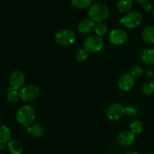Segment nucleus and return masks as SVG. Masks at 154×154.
<instances>
[{"label": "nucleus", "mask_w": 154, "mask_h": 154, "mask_svg": "<svg viewBox=\"0 0 154 154\" xmlns=\"http://www.w3.org/2000/svg\"><path fill=\"white\" fill-rule=\"evenodd\" d=\"M36 114L34 108L30 105H23L17 110L16 118L20 124L24 126H29L35 120Z\"/></svg>", "instance_id": "nucleus-1"}, {"label": "nucleus", "mask_w": 154, "mask_h": 154, "mask_svg": "<svg viewBox=\"0 0 154 154\" xmlns=\"http://www.w3.org/2000/svg\"><path fill=\"white\" fill-rule=\"evenodd\" d=\"M88 15L93 21L103 22L109 15V8L104 3H95L90 6Z\"/></svg>", "instance_id": "nucleus-2"}, {"label": "nucleus", "mask_w": 154, "mask_h": 154, "mask_svg": "<svg viewBox=\"0 0 154 154\" xmlns=\"http://www.w3.org/2000/svg\"><path fill=\"white\" fill-rule=\"evenodd\" d=\"M76 40L75 32L70 29H61L55 35V41L57 44L63 46H68L74 43Z\"/></svg>", "instance_id": "nucleus-3"}, {"label": "nucleus", "mask_w": 154, "mask_h": 154, "mask_svg": "<svg viewBox=\"0 0 154 154\" xmlns=\"http://www.w3.org/2000/svg\"><path fill=\"white\" fill-rule=\"evenodd\" d=\"M104 46V40L98 35H91L87 37L84 42V48L87 52H97Z\"/></svg>", "instance_id": "nucleus-4"}, {"label": "nucleus", "mask_w": 154, "mask_h": 154, "mask_svg": "<svg viewBox=\"0 0 154 154\" xmlns=\"http://www.w3.org/2000/svg\"><path fill=\"white\" fill-rule=\"evenodd\" d=\"M142 20V16L136 11H130L126 14L120 20V23L129 29H133L138 26Z\"/></svg>", "instance_id": "nucleus-5"}, {"label": "nucleus", "mask_w": 154, "mask_h": 154, "mask_svg": "<svg viewBox=\"0 0 154 154\" xmlns=\"http://www.w3.org/2000/svg\"><path fill=\"white\" fill-rule=\"evenodd\" d=\"M20 92L21 99L25 102H31L35 100L40 93L39 88L35 84H28L23 87Z\"/></svg>", "instance_id": "nucleus-6"}, {"label": "nucleus", "mask_w": 154, "mask_h": 154, "mask_svg": "<svg viewBox=\"0 0 154 154\" xmlns=\"http://www.w3.org/2000/svg\"><path fill=\"white\" fill-rule=\"evenodd\" d=\"M24 82H25V75L23 72L20 70L14 71L10 76L9 79V84L10 87L15 90H20L23 88Z\"/></svg>", "instance_id": "nucleus-7"}, {"label": "nucleus", "mask_w": 154, "mask_h": 154, "mask_svg": "<svg viewBox=\"0 0 154 154\" xmlns=\"http://www.w3.org/2000/svg\"><path fill=\"white\" fill-rule=\"evenodd\" d=\"M127 33L122 29H114L110 32L109 40L112 44L116 45H123L127 40Z\"/></svg>", "instance_id": "nucleus-8"}, {"label": "nucleus", "mask_w": 154, "mask_h": 154, "mask_svg": "<svg viewBox=\"0 0 154 154\" xmlns=\"http://www.w3.org/2000/svg\"><path fill=\"white\" fill-rule=\"evenodd\" d=\"M125 114V108L119 103H114L108 107L107 110V116L110 120H116L121 118Z\"/></svg>", "instance_id": "nucleus-9"}, {"label": "nucleus", "mask_w": 154, "mask_h": 154, "mask_svg": "<svg viewBox=\"0 0 154 154\" xmlns=\"http://www.w3.org/2000/svg\"><path fill=\"white\" fill-rule=\"evenodd\" d=\"M135 84V78L131 74H123L117 81V86L123 91H128L133 87Z\"/></svg>", "instance_id": "nucleus-10"}, {"label": "nucleus", "mask_w": 154, "mask_h": 154, "mask_svg": "<svg viewBox=\"0 0 154 154\" xmlns=\"http://www.w3.org/2000/svg\"><path fill=\"white\" fill-rule=\"evenodd\" d=\"M135 141V134L131 131H124L121 132L117 137V142L123 147L132 146Z\"/></svg>", "instance_id": "nucleus-11"}, {"label": "nucleus", "mask_w": 154, "mask_h": 154, "mask_svg": "<svg viewBox=\"0 0 154 154\" xmlns=\"http://www.w3.org/2000/svg\"><path fill=\"white\" fill-rule=\"evenodd\" d=\"M95 29L94 21L91 19H84L79 22L78 25V29L80 32L87 34L93 31Z\"/></svg>", "instance_id": "nucleus-12"}, {"label": "nucleus", "mask_w": 154, "mask_h": 154, "mask_svg": "<svg viewBox=\"0 0 154 154\" xmlns=\"http://www.w3.org/2000/svg\"><path fill=\"white\" fill-rule=\"evenodd\" d=\"M8 148L12 154H22L23 151L22 144L17 140H10L8 143Z\"/></svg>", "instance_id": "nucleus-13"}, {"label": "nucleus", "mask_w": 154, "mask_h": 154, "mask_svg": "<svg viewBox=\"0 0 154 154\" xmlns=\"http://www.w3.org/2000/svg\"><path fill=\"white\" fill-rule=\"evenodd\" d=\"M142 61L147 65H154V49L146 48L141 52Z\"/></svg>", "instance_id": "nucleus-14"}, {"label": "nucleus", "mask_w": 154, "mask_h": 154, "mask_svg": "<svg viewBox=\"0 0 154 154\" xmlns=\"http://www.w3.org/2000/svg\"><path fill=\"white\" fill-rule=\"evenodd\" d=\"M26 128L28 132L32 133L33 136L36 137V138H41V137H42L45 135V127L42 125L38 124V123L33 124L31 126H27Z\"/></svg>", "instance_id": "nucleus-15"}, {"label": "nucleus", "mask_w": 154, "mask_h": 154, "mask_svg": "<svg viewBox=\"0 0 154 154\" xmlns=\"http://www.w3.org/2000/svg\"><path fill=\"white\" fill-rule=\"evenodd\" d=\"M141 37L144 42L147 43L154 44V26H149L142 30Z\"/></svg>", "instance_id": "nucleus-16"}, {"label": "nucleus", "mask_w": 154, "mask_h": 154, "mask_svg": "<svg viewBox=\"0 0 154 154\" xmlns=\"http://www.w3.org/2000/svg\"><path fill=\"white\" fill-rule=\"evenodd\" d=\"M11 137V132L8 126L0 125V144H4L8 142Z\"/></svg>", "instance_id": "nucleus-17"}, {"label": "nucleus", "mask_w": 154, "mask_h": 154, "mask_svg": "<svg viewBox=\"0 0 154 154\" xmlns=\"http://www.w3.org/2000/svg\"><path fill=\"white\" fill-rule=\"evenodd\" d=\"M117 8L121 13H129L132 8V2L131 0H120L117 2Z\"/></svg>", "instance_id": "nucleus-18"}, {"label": "nucleus", "mask_w": 154, "mask_h": 154, "mask_svg": "<svg viewBox=\"0 0 154 154\" xmlns=\"http://www.w3.org/2000/svg\"><path fill=\"white\" fill-rule=\"evenodd\" d=\"M20 97V92L18 91V90L12 88V87H8L7 90V99L11 103H16L17 102Z\"/></svg>", "instance_id": "nucleus-19"}, {"label": "nucleus", "mask_w": 154, "mask_h": 154, "mask_svg": "<svg viewBox=\"0 0 154 154\" xmlns=\"http://www.w3.org/2000/svg\"><path fill=\"white\" fill-rule=\"evenodd\" d=\"M95 32H96V35L98 36H102L105 35L108 32V25L105 23V22H99L95 25Z\"/></svg>", "instance_id": "nucleus-20"}, {"label": "nucleus", "mask_w": 154, "mask_h": 154, "mask_svg": "<svg viewBox=\"0 0 154 154\" xmlns=\"http://www.w3.org/2000/svg\"><path fill=\"white\" fill-rule=\"evenodd\" d=\"M130 130L132 133L138 134L142 131L143 129V123L141 120H135L130 123Z\"/></svg>", "instance_id": "nucleus-21"}, {"label": "nucleus", "mask_w": 154, "mask_h": 154, "mask_svg": "<svg viewBox=\"0 0 154 154\" xmlns=\"http://www.w3.org/2000/svg\"><path fill=\"white\" fill-rule=\"evenodd\" d=\"M142 90L145 94L151 95L154 93V81L152 80H147L143 84Z\"/></svg>", "instance_id": "nucleus-22"}, {"label": "nucleus", "mask_w": 154, "mask_h": 154, "mask_svg": "<svg viewBox=\"0 0 154 154\" xmlns=\"http://www.w3.org/2000/svg\"><path fill=\"white\" fill-rule=\"evenodd\" d=\"M91 3V0H73L72 1V4L73 5L74 7L80 9H84L89 7Z\"/></svg>", "instance_id": "nucleus-23"}, {"label": "nucleus", "mask_w": 154, "mask_h": 154, "mask_svg": "<svg viewBox=\"0 0 154 154\" xmlns=\"http://www.w3.org/2000/svg\"><path fill=\"white\" fill-rule=\"evenodd\" d=\"M137 112H138V110L135 105H128L125 108V114L129 117H134L136 115Z\"/></svg>", "instance_id": "nucleus-24"}, {"label": "nucleus", "mask_w": 154, "mask_h": 154, "mask_svg": "<svg viewBox=\"0 0 154 154\" xmlns=\"http://www.w3.org/2000/svg\"><path fill=\"white\" fill-rule=\"evenodd\" d=\"M88 58V52L85 49H81L77 53V59L78 61H84Z\"/></svg>", "instance_id": "nucleus-25"}, {"label": "nucleus", "mask_w": 154, "mask_h": 154, "mask_svg": "<svg viewBox=\"0 0 154 154\" xmlns=\"http://www.w3.org/2000/svg\"><path fill=\"white\" fill-rule=\"evenodd\" d=\"M143 73V69H141L140 66H135L131 70V75L133 76V78H138V77L141 76Z\"/></svg>", "instance_id": "nucleus-26"}, {"label": "nucleus", "mask_w": 154, "mask_h": 154, "mask_svg": "<svg viewBox=\"0 0 154 154\" xmlns=\"http://www.w3.org/2000/svg\"><path fill=\"white\" fill-rule=\"evenodd\" d=\"M143 8H144V11H150L152 9V4L150 2L147 1L145 3H144V5H143Z\"/></svg>", "instance_id": "nucleus-27"}, {"label": "nucleus", "mask_w": 154, "mask_h": 154, "mask_svg": "<svg viewBox=\"0 0 154 154\" xmlns=\"http://www.w3.org/2000/svg\"><path fill=\"white\" fill-rule=\"evenodd\" d=\"M125 154H138L136 152H134V151H129V152H126Z\"/></svg>", "instance_id": "nucleus-28"}, {"label": "nucleus", "mask_w": 154, "mask_h": 154, "mask_svg": "<svg viewBox=\"0 0 154 154\" xmlns=\"http://www.w3.org/2000/svg\"><path fill=\"white\" fill-rule=\"evenodd\" d=\"M153 17H154V8H153Z\"/></svg>", "instance_id": "nucleus-29"}, {"label": "nucleus", "mask_w": 154, "mask_h": 154, "mask_svg": "<svg viewBox=\"0 0 154 154\" xmlns=\"http://www.w3.org/2000/svg\"><path fill=\"white\" fill-rule=\"evenodd\" d=\"M0 123H1V117H0Z\"/></svg>", "instance_id": "nucleus-30"}, {"label": "nucleus", "mask_w": 154, "mask_h": 154, "mask_svg": "<svg viewBox=\"0 0 154 154\" xmlns=\"http://www.w3.org/2000/svg\"><path fill=\"white\" fill-rule=\"evenodd\" d=\"M147 154H153V153H147Z\"/></svg>", "instance_id": "nucleus-31"}, {"label": "nucleus", "mask_w": 154, "mask_h": 154, "mask_svg": "<svg viewBox=\"0 0 154 154\" xmlns=\"http://www.w3.org/2000/svg\"><path fill=\"white\" fill-rule=\"evenodd\" d=\"M0 93H1V91H0Z\"/></svg>", "instance_id": "nucleus-32"}]
</instances>
